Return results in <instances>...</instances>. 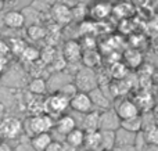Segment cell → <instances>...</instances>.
<instances>
[{"label": "cell", "mask_w": 158, "mask_h": 151, "mask_svg": "<svg viewBox=\"0 0 158 151\" xmlns=\"http://www.w3.org/2000/svg\"><path fill=\"white\" fill-rule=\"evenodd\" d=\"M54 128V119L47 114H39V115H31L22 122V130H25L28 137H32L39 133H46Z\"/></svg>", "instance_id": "cell-1"}, {"label": "cell", "mask_w": 158, "mask_h": 151, "mask_svg": "<svg viewBox=\"0 0 158 151\" xmlns=\"http://www.w3.org/2000/svg\"><path fill=\"white\" fill-rule=\"evenodd\" d=\"M98 75L96 74L94 69L86 68V67H81L77 71V74L72 78V82L77 86L78 92L81 93H90L92 90H94L96 88H98Z\"/></svg>", "instance_id": "cell-2"}, {"label": "cell", "mask_w": 158, "mask_h": 151, "mask_svg": "<svg viewBox=\"0 0 158 151\" xmlns=\"http://www.w3.org/2000/svg\"><path fill=\"white\" fill-rule=\"evenodd\" d=\"M69 108V100L60 93H52L44 97V114L57 119Z\"/></svg>", "instance_id": "cell-3"}, {"label": "cell", "mask_w": 158, "mask_h": 151, "mask_svg": "<svg viewBox=\"0 0 158 151\" xmlns=\"http://www.w3.org/2000/svg\"><path fill=\"white\" fill-rule=\"evenodd\" d=\"M22 133V121L17 116H4L0 119V139L14 140Z\"/></svg>", "instance_id": "cell-4"}, {"label": "cell", "mask_w": 158, "mask_h": 151, "mask_svg": "<svg viewBox=\"0 0 158 151\" xmlns=\"http://www.w3.org/2000/svg\"><path fill=\"white\" fill-rule=\"evenodd\" d=\"M119 126H121V119L117 115L114 108L100 111V114H98V130L115 132Z\"/></svg>", "instance_id": "cell-5"}, {"label": "cell", "mask_w": 158, "mask_h": 151, "mask_svg": "<svg viewBox=\"0 0 158 151\" xmlns=\"http://www.w3.org/2000/svg\"><path fill=\"white\" fill-rule=\"evenodd\" d=\"M72 75L68 74L65 71H58V72H53L49 76V79L46 80V89L50 94L52 93H57L64 85L72 82Z\"/></svg>", "instance_id": "cell-6"}, {"label": "cell", "mask_w": 158, "mask_h": 151, "mask_svg": "<svg viewBox=\"0 0 158 151\" xmlns=\"http://www.w3.org/2000/svg\"><path fill=\"white\" fill-rule=\"evenodd\" d=\"M81 55L82 49L78 40H68L64 43L63 47V55L61 57L65 60L67 64H81Z\"/></svg>", "instance_id": "cell-7"}, {"label": "cell", "mask_w": 158, "mask_h": 151, "mask_svg": "<svg viewBox=\"0 0 158 151\" xmlns=\"http://www.w3.org/2000/svg\"><path fill=\"white\" fill-rule=\"evenodd\" d=\"M112 13V4L106 0H97L94 4L87 7V14L94 21H103Z\"/></svg>", "instance_id": "cell-8"}, {"label": "cell", "mask_w": 158, "mask_h": 151, "mask_svg": "<svg viewBox=\"0 0 158 151\" xmlns=\"http://www.w3.org/2000/svg\"><path fill=\"white\" fill-rule=\"evenodd\" d=\"M69 108L78 114H83V115L90 112V111H93L92 101H90L89 96H87L86 93H81V92H78V93L69 100Z\"/></svg>", "instance_id": "cell-9"}, {"label": "cell", "mask_w": 158, "mask_h": 151, "mask_svg": "<svg viewBox=\"0 0 158 151\" xmlns=\"http://www.w3.org/2000/svg\"><path fill=\"white\" fill-rule=\"evenodd\" d=\"M114 110H115V112H117V115L119 116L121 121L132 118V116L140 115V111L137 110L136 104H135L132 100H128V99H122L121 103H118V105Z\"/></svg>", "instance_id": "cell-10"}, {"label": "cell", "mask_w": 158, "mask_h": 151, "mask_svg": "<svg viewBox=\"0 0 158 151\" xmlns=\"http://www.w3.org/2000/svg\"><path fill=\"white\" fill-rule=\"evenodd\" d=\"M52 17L56 21V24L67 25L72 21V14L71 8L64 3H56L52 7Z\"/></svg>", "instance_id": "cell-11"}, {"label": "cell", "mask_w": 158, "mask_h": 151, "mask_svg": "<svg viewBox=\"0 0 158 151\" xmlns=\"http://www.w3.org/2000/svg\"><path fill=\"white\" fill-rule=\"evenodd\" d=\"M75 128H78V124L74 116H71V115L63 114V115L58 116L57 119H54V128H53V129H56V132L63 135L64 137H65L71 130H74Z\"/></svg>", "instance_id": "cell-12"}, {"label": "cell", "mask_w": 158, "mask_h": 151, "mask_svg": "<svg viewBox=\"0 0 158 151\" xmlns=\"http://www.w3.org/2000/svg\"><path fill=\"white\" fill-rule=\"evenodd\" d=\"M90 101H92V107L97 108L96 111H104L111 108V100L103 93L98 88H96L94 90H92L90 93H87Z\"/></svg>", "instance_id": "cell-13"}, {"label": "cell", "mask_w": 158, "mask_h": 151, "mask_svg": "<svg viewBox=\"0 0 158 151\" xmlns=\"http://www.w3.org/2000/svg\"><path fill=\"white\" fill-rule=\"evenodd\" d=\"M52 141H53V136L50 132L39 133V135H35L29 139V146L33 151H44L50 146Z\"/></svg>", "instance_id": "cell-14"}, {"label": "cell", "mask_w": 158, "mask_h": 151, "mask_svg": "<svg viewBox=\"0 0 158 151\" xmlns=\"http://www.w3.org/2000/svg\"><path fill=\"white\" fill-rule=\"evenodd\" d=\"M25 25V15L22 11L10 10L4 14V27H8L11 29H19Z\"/></svg>", "instance_id": "cell-15"}, {"label": "cell", "mask_w": 158, "mask_h": 151, "mask_svg": "<svg viewBox=\"0 0 158 151\" xmlns=\"http://www.w3.org/2000/svg\"><path fill=\"white\" fill-rule=\"evenodd\" d=\"M81 63L83 67L90 69H94L96 67H98L101 64V55L96 49L92 50H82L81 55Z\"/></svg>", "instance_id": "cell-16"}, {"label": "cell", "mask_w": 158, "mask_h": 151, "mask_svg": "<svg viewBox=\"0 0 158 151\" xmlns=\"http://www.w3.org/2000/svg\"><path fill=\"white\" fill-rule=\"evenodd\" d=\"M136 137H137V133H132L129 130L122 129V128H118L115 130V147L135 146Z\"/></svg>", "instance_id": "cell-17"}, {"label": "cell", "mask_w": 158, "mask_h": 151, "mask_svg": "<svg viewBox=\"0 0 158 151\" xmlns=\"http://www.w3.org/2000/svg\"><path fill=\"white\" fill-rule=\"evenodd\" d=\"M123 64L126 65V68H139L143 63V55L137 49H128L123 53Z\"/></svg>", "instance_id": "cell-18"}, {"label": "cell", "mask_w": 158, "mask_h": 151, "mask_svg": "<svg viewBox=\"0 0 158 151\" xmlns=\"http://www.w3.org/2000/svg\"><path fill=\"white\" fill-rule=\"evenodd\" d=\"M98 114H100V111L93 110L83 115V119H82V130L85 133L98 130Z\"/></svg>", "instance_id": "cell-19"}, {"label": "cell", "mask_w": 158, "mask_h": 151, "mask_svg": "<svg viewBox=\"0 0 158 151\" xmlns=\"http://www.w3.org/2000/svg\"><path fill=\"white\" fill-rule=\"evenodd\" d=\"M83 139H85V132L81 128H75L74 130H71V132L64 137V143L68 144L72 149L78 150L79 147L83 146Z\"/></svg>", "instance_id": "cell-20"}, {"label": "cell", "mask_w": 158, "mask_h": 151, "mask_svg": "<svg viewBox=\"0 0 158 151\" xmlns=\"http://www.w3.org/2000/svg\"><path fill=\"white\" fill-rule=\"evenodd\" d=\"M28 90L33 96H44L47 93L46 89V79L40 76H35L31 79V82L28 83Z\"/></svg>", "instance_id": "cell-21"}, {"label": "cell", "mask_w": 158, "mask_h": 151, "mask_svg": "<svg viewBox=\"0 0 158 151\" xmlns=\"http://www.w3.org/2000/svg\"><path fill=\"white\" fill-rule=\"evenodd\" d=\"M27 108L32 115L44 114V96H33L28 100Z\"/></svg>", "instance_id": "cell-22"}, {"label": "cell", "mask_w": 158, "mask_h": 151, "mask_svg": "<svg viewBox=\"0 0 158 151\" xmlns=\"http://www.w3.org/2000/svg\"><path fill=\"white\" fill-rule=\"evenodd\" d=\"M83 146H85V150H90V151L100 150V132H98V130H94V132L85 133Z\"/></svg>", "instance_id": "cell-23"}, {"label": "cell", "mask_w": 158, "mask_h": 151, "mask_svg": "<svg viewBox=\"0 0 158 151\" xmlns=\"http://www.w3.org/2000/svg\"><path fill=\"white\" fill-rule=\"evenodd\" d=\"M119 128H122V129H125V130H129V132H132V133H140L143 129L142 116L136 115V116H132V118L123 119V121H121Z\"/></svg>", "instance_id": "cell-24"}, {"label": "cell", "mask_w": 158, "mask_h": 151, "mask_svg": "<svg viewBox=\"0 0 158 151\" xmlns=\"http://www.w3.org/2000/svg\"><path fill=\"white\" fill-rule=\"evenodd\" d=\"M100 132V150H114L115 147V132L98 130Z\"/></svg>", "instance_id": "cell-25"}, {"label": "cell", "mask_w": 158, "mask_h": 151, "mask_svg": "<svg viewBox=\"0 0 158 151\" xmlns=\"http://www.w3.org/2000/svg\"><path fill=\"white\" fill-rule=\"evenodd\" d=\"M143 140L146 144H158V130H157V125H150L142 129L140 132Z\"/></svg>", "instance_id": "cell-26"}, {"label": "cell", "mask_w": 158, "mask_h": 151, "mask_svg": "<svg viewBox=\"0 0 158 151\" xmlns=\"http://www.w3.org/2000/svg\"><path fill=\"white\" fill-rule=\"evenodd\" d=\"M110 74L111 78L115 80H122L125 79V76L128 75V68L122 61H115L114 64H111V68H110Z\"/></svg>", "instance_id": "cell-27"}, {"label": "cell", "mask_w": 158, "mask_h": 151, "mask_svg": "<svg viewBox=\"0 0 158 151\" xmlns=\"http://www.w3.org/2000/svg\"><path fill=\"white\" fill-rule=\"evenodd\" d=\"M28 35L33 39V40H40V39L47 36V29L42 27L40 24H32L28 28Z\"/></svg>", "instance_id": "cell-28"}, {"label": "cell", "mask_w": 158, "mask_h": 151, "mask_svg": "<svg viewBox=\"0 0 158 151\" xmlns=\"http://www.w3.org/2000/svg\"><path fill=\"white\" fill-rule=\"evenodd\" d=\"M39 50L36 49V47L33 46H27L25 47V50L22 51V54L19 55L21 58H24L27 63L32 64V63H36V61H39Z\"/></svg>", "instance_id": "cell-29"}, {"label": "cell", "mask_w": 158, "mask_h": 151, "mask_svg": "<svg viewBox=\"0 0 158 151\" xmlns=\"http://www.w3.org/2000/svg\"><path fill=\"white\" fill-rule=\"evenodd\" d=\"M71 14H72V19H77V21H82L85 19L87 14V6L83 3H78L77 6L71 8Z\"/></svg>", "instance_id": "cell-30"}, {"label": "cell", "mask_w": 158, "mask_h": 151, "mask_svg": "<svg viewBox=\"0 0 158 151\" xmlns=\"http://www.w3.org/2000/svg\"><path fill=\"white\" fill-rule=\"evenodd\" d=\"M57 93H60L61 96H64L65 99L71 100L72 97L78 93V89H77V86L74 85V82H69V83H67V85H64Z\"/></svg>", "instance_id": "cell-31"}, {"label": "cell", "mask_w": 158, "mask_h": 151, "mask_svg": "<svg viewBox=\"0 0 158 151\" xmlns=\"http://www.w3.org/2000/svg\"><path fill=\"white\" fill-rule=\"evenodd\" d=\"M25 47H27V44H25V42L22 40V39H11V46H10V49H11V51L14 53V54H17V55H21L22 54V51L25 50Z\"/></svg>", "instance_id": "cell-32"}, {"label": "cell", "mask_w": 158, "mask_h": 151, "mask_svg": "<svg viewBox=\"0 0 158 151\" xmlns=\"http://www.w3.org/2000/svg\"><path fill=\"white\" fill-rule=\"evenodd\" d=\"M44 151H63V141H54L53 140L50 143V146L47 147Z\"/></svg>", "instance_id": "cell-33"}, {"label": "cell", "mask_w": 158, "mask_h": 151, "mask_svg": "<svg viewBox=\"0 0 158 151\" xmlns=\"http://www.w3.org/2000/svg\"><path fill=\"white\" fill-rule=\"evenodd\" d=\"M114 151H139L135 146H122V147H114Z\"/></svg>", "instance_id": "cell-34"}, {"label": "cell", "mask_w": 158, "mask_h": 151, "mask_svg": "<svg viewBox=\"0 0 158 151\" xmlns=\"http://www.w3.org/2000/svg\"><path fill=\"white\" fill-rule=\"evenodd\" d=\"M140 151H158V144H144Z\"/></svg>", "instance_id": "cell-35"}, {"label": "cell", "mask_w": 158, "mask_h": 151, "mask_svg": "<svg viewBox=\"0 0 158 151\" xmlns=\"http://www.w3.org/2000/svg\"><path fill=\"white\" fill-rule=\"evenodd\" d=\"M0 151H14V150H13V147H11L8 143L2 141V144H0Z\"/></svg>", "instance_id": "cell-36"}, {"label": "cell", "mask_w": 158, "mask_h": 151, "mask_svg": "<svg viewBox=\"0 0 158 151\" xmlns=\"http://www.w3.org/2000/svg\"><path fill=\"white\" fill-rule=\"evenodd\" d=\"M3 27H4V15L0 13V28H3Z\"/></svg>", "instance_id": "cell-37"}, {"label": "cell", "mask_w": 158, "mask_h": 151, "mask_svg": "<svg viewBox=\"0 0 158 151\" xmlns=\"http://www.w3.org/2000/svg\"><path fill=\"white\" fill-rule=\"evenodd\" d=\"M3 7H4V3H3V0H0V13H2Z\"/></svg>", "instance_id": "cell-38"}, {"label": "cell", "mask_w": 158, "mask_h": 151, "mask_svg": "<svg viewBox=\"0 0 158 151\" xmlns=\"http://www.w3.org/2000/svg\"><path fill=\"white\" fill-rule=\"evenodd\" d=\"M98 151H114V150H98Z\"/></svg>", "instance_id": "cell-39"}, {"label": "cell", "mask_w": 158, "mask_h": 151, "mask_svg": "<svg viewBox=\"0 0 158 151\" xmlns=\"http://www.w3.org/2000/svg\"><path fill=\"white\" fill-rule=\"evenodd\" d=\"M2 141H3V140H2V139H0V144H2Z\"/></svg>", "instance_id": "cell-40"}, {"label": "cell", "mask_w": 158, "mask_h": 151, "mask_svg": "<svg viewBox=\"0 0 158 151\" xmlns=\"http://www.w3.org/2000/svg\"><path fill=\"white\" fill-rule=\"evenodd\" d=\"M83 151H90V150H83Z\"/></svg>", "instance_id": "cell-41"}]
</instances>
